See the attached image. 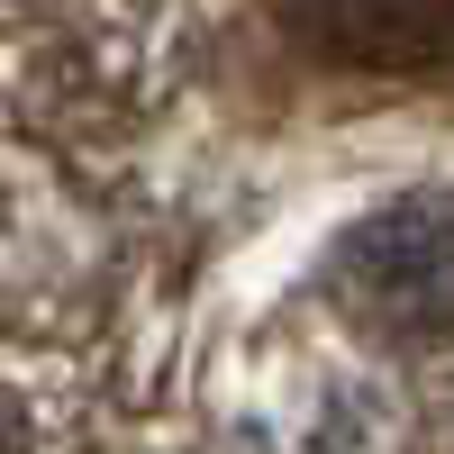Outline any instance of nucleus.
I'll list each match as a JSON object with an SVG mask.
<instances>
[{"label":"nucleus","mask_w":454,"mask_h":454,"mask_svg":"<svg viewBox=\"0 0 454 454\" xmlns=\"http://www.w3.org/2000/svg\"><path fill=\"white\" fill-rule=\"evenodd\" d=\"M336 291L382 336H454V209H382L336 246Z\"/></svg>","instance_id":"f257e3e1"},{"label":"nucleus","mask_w":454,"mask_h":454,"mask_svg":"<svg viewBox=\"0 0 454 454\" xmlns=\"http://www.w3.org/2000/svg\"><path fill=\"white\" fill-rule=\"evenodd\" d=\"M282 19L355 73H454V0H282Z\"/></svg>","instance_id":"f03ea898"}]
</instances>
